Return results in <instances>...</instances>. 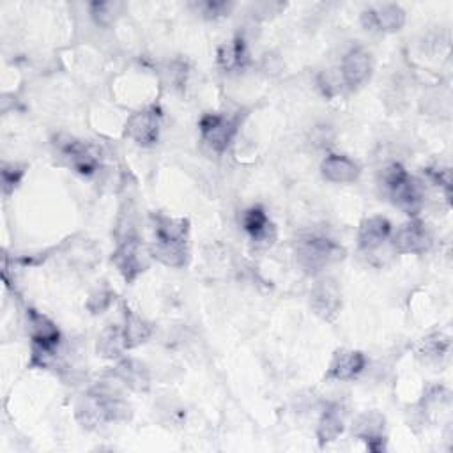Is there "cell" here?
Here are the masks:
<instances>
[{
  "instance_id": "cell-20",
  "label": "cell",
  "mask_w": 453,
  "mask_h": 453,
  "mask_svg": "<svg viewBox=\"0 0 453 453\" xmlns=\"http://www.w3.org/2000/svg\"><path fill=\"white\" fill-rule=\"evenodd\" d=\"M343 432V407L340 403H331L322 412L319 425H317V439L319 446L324 448L326 444L336 441Z\"/></svg>"
},
{
  "instance_id": "cell-4",
  "label": "cell",
  "mask_w": 453,
  "mask_h": 453,
  "mask_svg": "<svg viewBox=\"0 0 453 453\" xmlns=\"http://www.w3.org/2000/svg\"><path fill=\"white\" fill-rule=\"evenodd\" d=\"M379 182L391 198L407 214L414 216L423 205V189L419 182L407 173L400 163L386 165L379 173Z\"/></svg>"
},
{
  "instance_id": "cell-7",
  "label": "cell",
  "mask_w": 453,
  "mask_h": 453,
  "mask_svg": "<svg viewBox=\"0 0 453 453\" xmlns=\"http://www.w3.org/2000/svg\"><path fill=\"white\" fill-rule=\"evenodd\" d=\"M237 117H226L219 113H205L198 122L203 142L216 152L226 150L237 133Z\"/></svg>"
},
{
  "instance_id": "cell-5",
  "label": "cell",
  "mask_w": 453,
  "mask_h": 453,
  "mask_svg": "<svg viewBox=\"0 0 453 453\" xmlns=\"http://www.w3.org/2000/svg\"><path fill=\"white\" fill-rule=\"evenodd\" d=\"M28 333L32 340V366H46L48 361L55 356V350L60 343L58 327L42 313L35 310H28Z\"/></svg>"
},
{
  "instance_id": "cell-3",
  "label": "cell",
  "mask_w": 453,
  "mask_h": 453,
  "mask_svg": "<svg viewBox=\"0 0 453 453\" xmlns=\"http://www.w3.org/2000/svg\"><path fill=\"white\" fill-rule=\"evenodd\" d=\"M294 251L301 269L311 276L320 274L326 267L343 260L345 257L343 246L317 232L301 234L294 242Z\"/></svg>"
},
{
  "instance_id": "cell-29",
  "label": "cell",
  "mask_w": 453,
  "mask_h": 453,
  "mask_svg": "<svg viewBox=\"0 0 453 453\" xmlns=\"http://www.w3.org/2000/svg\"><path fill=\"white\" fill-rule=\"evenodd\" d=\"M428 177L441 188H444L446 196H449V170L448 168H426Z\"/></svg>"
},
{
  "instance_id": "cell-18",
  "label": "cell",
  "mask_w": 453,
  "mask_h": 453,
  "mask_svg": "<svg viewBox=\"0 0 453 453\" xmlns=\"http://www.w3.org/2000/svg\"><path fill=\"white\" fill-rule=\"evenodd\" d=\"M391 223L384 216H370L361 221L357 232V244L363 251H373L382 246L391 235Z\"/></svg>"
},
{
  "instance_id": "cell-15",
  "label": "cell",
  "mask_w": 453,
  "mask_h": 453,
  "mask_svg": "<svg viewBox=\"0 0 453 453\" xmlns=\"http://www.w3.org/2000/svg\"><path fill=\"white\" fill-rule=\"evenodd\" d=\"M366 366V357L359 350L352 349H338L326 372V379L329 380H349L359 375Z\"/></svg>"
},
{
  "instance_id": "cell-17",
  "label": "cell",
  "mask_w": 453,
  "mask_h": 453,
  "mask_svg": "<svg viewBox=\"0 0 453 453\" xmlns=\"http://www.w3.org/2000/svg\"><path fill=\"white\" fill-rule=\"evenodd\" d=\"M113 379L122 382L126 388L136 391V393H147L150 388V373L145 363L134 359V357H124L120 359L115 368L111 370Z\"/></svg>"
},
{
  "instance_id": "cell-16",
  "label": "cell",
  "mask_w": 453,
  "mask_h": 453,
  "mask_svg": "<svg viewBox=\"0 0 453 453\" xmlns=\"http://www.w3.org/2000/svg\"><path fill=\"white\" fill-rule=\"evenodd\" d=\"M241 225L257 246H271L274 241V228L264 207L251 205L241 212Z\"/></svg>"
},
{
  "instance_id": "cell-13",
  "label": "cell",
  "mask_w": 453,
  "mask_h": 453,
  "mask_svg": "<svg viewBox=\"0 0 453 453\" xmlns=\"http://www.w3.org/2000/svg\"><path fill=\"white\" fill-rule=\"evenodd\" d=\"M126 133L134 143H138L142 147L154 145L159 136L157 108L149 106V108H143V110L133 113L126 124Z\"/></svg>"
},
{
  "instance_id": "cell-8",
  "label": "cell",
  "mask_w": 453,
  "mask_h": 453,
  "mask_svg": "<svg viewBox=\"0 0 453 453\" xmlns=\"http://www.w3.org/2000/svg\"><path fill=\"white\" fill-rule=\"evenodd\" d=\"M55 147L62 154V157L67 159L69 166H73L81 175H92L99 166V157L92 150V147L85 145L83 142L73 136H67V134L57 136Z\"/></svg>"
},
{
  "instance_id": "cell-11",
  "label": "cell",
  "mask_w": 453,
  "mask_h": 453,
  "mask_svg": "<svg viewBox=\"0 0 453 453\" xmlns=\"http://www.w3.org/2000/svg\"><path fill=\"white\" fill-rule=\"evenodd\" d=\"M372 67L370 51L361 46H354L342 58V80L350 90L359 88L370 80Z\"/></svg>"
},
{
  "instance_id": "cell-14",
  "label": "cell",
  "mask_w": 453,
  "mask_h": 453,
  "mask_svg": "<svg viewBox=\"0 0 453 453\" xmlns=\"http://www.w3.org/2000/svg\"><path fill=\"white\" fill-rule=\"evenodd\" d=\"M384 416L377 411H370L365 414H359L352 425V434L366 442V448L372 451H382L386 435H384Z\"/></svg>"
},
{
  "instance_id": "cell-12",
  "label": "cell",
  "mask_w": 453,
  "mask_h": 453,
  "mask_svg": "<svg viewBox=\"0 0 453 453\" xmlns=\"http://www.w3.org/2000/svg\"><path fill=\"white\" fill-rule=\"evenodd\" d=\"M361 23L366 30L398 32L405 25V11L396 4H382L368 7L361 12Z\"/></svg>"
},
{
  "instance_id": "cell-23",
  "label": "cell",
  "mask_w": 453,
  "mask_h": 453,
  "mask_svg": "<svg viewBox=\"0 0 453 453\" xmlns=\"http://www.w3.org/2000/svg\"><path fill=\"white\" fill-rule=\"evenodd\" d=\"M124 349H126L124 333H122V327L117 324L106 326L97 336L96 350L101 357H119Z\"/></svg>"
},
{
  "instance_id": "cell-26",
  "label": "cell",
  "mask_w": 453,
  "mask_h": 453,
  "mask_svg": "<svg viewBox=\"0 0 453 453\" xmlns=\"http://www.w3.org/2000/svg\"><path fill=\"white\" fill-rule=\"evenodd\" d=\"M27 172V166L25 165H19V163H4L2 165V189H4V195L9 196L14 188L21 182L23 175Z\"/></svg>"
},
{
  "instance_id": "cell-22",
  "label": "cell",
  "mask_w": 453,
  "mask_h": 453,
  "mask_svg": "<svg viewBox=\"0 0 453 453\" xmlns=\"http://www.w3.org/2000/svg\"><path fill=\"white\" fill-rule=\"evenodd\" d=\"M248 62V48L242 35L234 37L230 42H225L218 50V64L225 71H235L244 67Z\"/></svg>"
},
{
  "instance_id": "cell-21",
  "label": "cell",
  "mask_w": 453,
  "mask_h": 453,
  "mask_svg": "<svg viewBox=\"0 0 453 453\" xmlns=\"http://www.w3.org/2000/svg\"><path fill=\"white\" fill-rule=\"evenodd\" d=\"M122 333H124L126 349H134L150 338L152 327L145 319H142L136 311H133L129 306H126Z\"/></svg>"
},
{
  "instance_id": "cell-1",
  "label": "cell",
  "mask_w": 453,
  "mask_h": 453,
  "mask_svg": "<svg viewBox=\"0 0 453 453\" xmlns=\"http://www.w3.org/2000/svg\"><path fill=\"white\" fill-rule=\"evenodd\" d=\"M74 414L83 428L94 430L106 423L126 421L131 416V407L111 380H101L80 396Z\"/></svg>"
},
{
  "instance_id": "cell-28",
  "label": "cell",
  "mask_w": 453,
  "mask_h": 453,
  "mask_svg": "<svg viewBox=\"0 0 453 453\" xmlns=\"http://www.w3.org/2000/svg\"><path fill=\"white\" fill-rule=\"evenodd\" d=\"M113 297L115 296L110 290H96L94 294H90V297L87 301V308L92 313H101V311H104L111 304Z\"/></svg>"
},
{
  "instance_id": "cell-27",
  "label": "cell",
  "mask_w": 453,
  "mask_h": 453,
  "mask_svg": "<svg viewBox=\"0 0 453 453\" xmlns=\"http://www.w3.org/2000/svg\"><path fill=\"white\" fill-rule=\"evenodd\" d=\"M195 7L200 11V14L205 19H218L223 16H228L234 9V2H225V0H207V2H198Z\"/></svg>"
},
{
  "instance_id": "cell-2",
  "label": "cell",
  "mask_w": 453,
  "mask_h": 453,
  "mask_svg": "<svg viewBox=\"0 0 453 453\" xmlns=\"http://www.w3.org/2000/svg\"><path fill=\"white\" fill-rule=\"evenodd\" d=\"M150 221L154 241L149 244V251L152 258L168 267H184L189 260V221L184 218H170L159 212L150 214Z\"/></svg>"
},
{
  "instance_id": "cell-19",
  "label": "cell",
  "mask_w": 453,
  "mask_h": 453,
  "mask_svg": "<svg viewBox=\"0 0 453 453\" xmlns=\"http://www.w3.org/2000/svg\"><path fill=\"white\" fill-rule=\"evenodd\" d=\"M320 172L329 182H334V184L354 182L361 173L359 165L343 154L326 156L320 163Z\"/></svg>"
},
{
  "instance_id": "cell-9",
  "label": "cell",
  "mask_w": 453,
  "mask_h": 453,
  "mask_svg": "<svg viewBox=\"0 0 453 453\" xmlns=\"http://www.w3.org/2000/svg\"><path fill=\"white\" fill-rule=\"evenodd\" d=\"M310 306L326 322H334L342 308V292L333 278L319 280L310 292Z\"/></svg>"
},
{
  "instance_id": "cell-25",
  "label": "cell",
  "mask_w": 453,
  "mask_h": 453,
  "mask_svg": "<svg viewBox=\"0 0 453 453\" xmlns=\"http://www.w3.org/2000/svg\"><path fill=\"white\" fill-rule=\"evenodd\" d=\"M124 4L117 2V0H110V2H92L88 5L90 16L94 19L96 25L99 27H110L117 21V18L122 14Z\"/></svg>"
},
{
  "instance_id": "cell-10",
  "label": "cell",
  "mask_w": 453,
  "mask_h": 453,
  "mask_svg": "<svg viewBox=\"0 0 453 453\" xmlns=\"http://www.w3.org/2000/svg\"><path fill=\"white\" fill-rule=\"evenodd\" d=\"M432 244V235L426 225L419 219H411L403 223L393 235V248L402 255H419L425 253Z\"/></svg>"
},
{
  "instance_id": "cell-6",
  "label": "cell",
  "mask_w": 453,
  "mask_h": 453,
  "mask_svg": "<svg viewBox=\"0 0 453 453\" xmlns=\"http://www.w3.org/2000/svg\"><path fill=\"white\" fill-rule=\"evenodd\" d=\"M150 258L152 255L149 246L143 244L136 235L120 239L111 255V262L127 283H133L142 273L149 269Z\"/></svg>"
},
{
  "instance_id": "cell-24",
  "label": "cell",
  "mask_w": 453,
  "mask_h": 453,
  "mask_svg": "<svg viewBox=\"0 0 453 453\" xmlns=\"http://www.w3.org/2000/svg\"><path fill=\"white\" fill-rule=\"evenodd\" d=\"M448 349H449V338L442 333H434L419 342L416 354L423 361H439L446 356Z\"/></svg>"
}]
</instances>
